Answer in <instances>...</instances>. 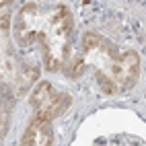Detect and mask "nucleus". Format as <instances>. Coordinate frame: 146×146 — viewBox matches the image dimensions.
<instances>
[{
    "label": "nucleus",
    "instance_id": "obj_5",
    "mask_svg": "<svg viewBox=\"0 0 146 146\" xmlns=\"http://www.w3.org/2000/svg\"><path fill=\"white\" fill-rule=\"evenodd\" d=\"M54 144V130L50 121L41 119H31L21 136L19 146H52Z\"/></svg>",
    "mask_w": 146,
    "mask_h": 146
},
{
    "label": "nucleus",
    "instance_id": "obj_2",
    "mask_svg": "<svg viewBox=\"0 0 146 146\" xmlns=\"http://www.w3.org/2000/svg\"><path fill=\"white\" fill-rule=\"evenodd\" d=\"M82 72H91L105 95L128 93L140 78V54L132 47H119L101 31H84L78 50L72 52L64 68L70 78H78Z\"/></svg>",
    "mask_w": 146,
    "mask_h": 146
},
{
    "label": "nucleus",
    "instance_id": "obj_6",
    "mask_svg": "<svg viewBox=\"0 0 146 146\" xmlns=\"http://www.w3.org/2000/svg\"><path fill=\"white\" fill-rule=\"evenodd\" d=\"M93 146H146L140 136L132 134H113V136H101L93 142Z\"/></svg>",
    "mask_w": 146,
    "mask_h": 146
},
{
    "label": "nucleus",
    "instance_id": "obj_4",
    "mask_svg": "<svg viewBox=\"0 0 146 146\" xmlns=\"http://www.w3.org/2000/svg\"><path fill=\"white\" fill-rule=\"evenodd\" d=\"M29 101H31V107L35 109V119L52 123L56 117H60L62 113L68 111V107L72 105V97L68 91L60 89L52 80H41L33 89Z\"/></svg>",
    "mask_w": 146,
    "mask_h": 146
},
{
    "label": "nucleus",
    "instance_id": "obj_3",
    "mask_svg": "<svg viewBox=\"0 0 146 146\" xmlns=\"http://www.w3.org/2000/svg\"><path fill=\"white\" fill-rule=\"evenodd\" d=\"M11 8L13 2L0 0V86L19 99L39 78V64L17 52L11 35Z\"/></svg>",
    "mask_w": 146,
    "mask_h": 146
},
{
    "label": "nucleus",
    "instance_id": "obj_1",
    "mask_svg": "<svg viewBox=\"0 0 146 146\" xmlns=\"http://www.w3.org/2000/svg\"><path fill=\"white\" fill-rule=\"evenodd\" d=\"M15 39L23 52L39 45L47 72H64L74 52V19L62 2H27L15 17Z\"/></svg>",
    "mask_w": 146,
    "mask_h": 146
},
{
    "label": "nucleus",
    "instance_id": "obj_7",
    "mask_svg": "<svg viewBox=\"0 0 146 146\" xmlns=\"http://www.w3.org/2000/svg\"><path fill=\"white\" fill-rule=\"evenodd\" d=\"M8 117H11V105H0V146H4L8 134Z\"/></svg>",
    "mask_w": 146,
    "mask_h": 146
}]
</instances>
